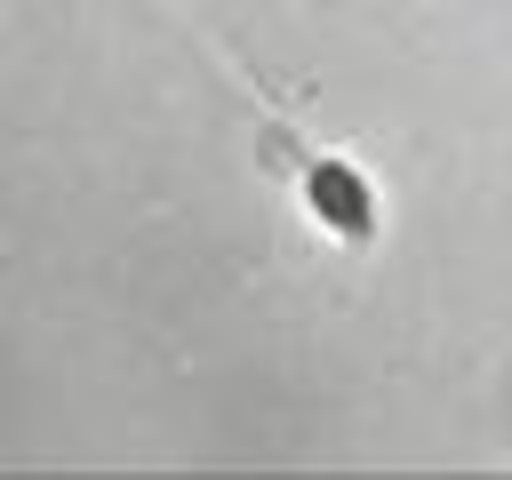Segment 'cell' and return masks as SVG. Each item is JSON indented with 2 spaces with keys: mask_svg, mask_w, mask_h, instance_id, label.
Segmentation results:
<instances>
[{
  "mask_svg": "<svg viewBox=\"0 0 512 480\" xmlns=\"http://www.w3.org/2000/svg\"><path fill=\"white\" fill-rule=\"evenodd\" d=\"M272 160L296 176V200H304L312 232H328V240H368L376 232V192H368V176L352 160L304 144L296 128H272Z\"/></svg>",
  "mask_w": 512,
  "mask_h": 480,
  "instance_id": "obj_1",
  "label": "cell"
}]
</instances>
